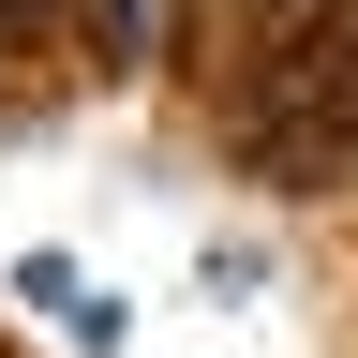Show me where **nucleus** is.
I'll use <instances>...</instances> for the list:
<instances>
[{"label": "nucleus", "mask_w": 358, "mask_h": 358, "mask_svg": "<svg viewBox=\"0 0 358 358\" xmlns=\"http://www.w3.org/2000/svg\"><path fill=\"white\" fill-rule=\"evenodd\" d=\"M90 60H105V75H150L164 60V0H90Z\"/></svg>", "instance_id": "1"}]
</instances>
